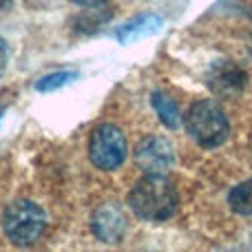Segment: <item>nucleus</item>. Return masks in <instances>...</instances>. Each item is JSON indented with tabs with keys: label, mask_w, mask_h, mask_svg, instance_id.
I'll return each mask as SVG.
<instances>
[{
	"label": "nucleus",
	"mask_w": 252,
	"mask_h": 252,
	"mask_svg": "<svg viewBox=\"0 0 252 252\" xmlns=\"http://www.w3.org/2000/svg\"><path fill=\"white\" fill-rule=\"evenodd\" d=\"M71 2L80 4V7H102L106 0H71Z\"/></svg>",
	"instance_id": "13"
},
{
	"label": "nucleus",
	"mask_w": 252,
	"mask_h": 252,
	"mask_svg": "<svg viewBox=\"0 0 252 252\" xmlns=\"http://www.w3.org/2000/svg\"><path fill=\"white\" fill-rule=\"evenodd\" d=\"M228 204L235 213L239 215H252V179L241 182L239 186H235L228 195Z\"/></svg>",
	"instance_id": "10"
},
{
	"label": "nucleus",
	"mask_w": 252,
	"mask_h": 252,
	"mask_svg": "<svg viewBox=\"0 0 252 252\" xmlns=\"http://www.w3.org/2000/svg\"><path fill=\"white\" fill-rule=\"evenodd\" d=\"M248 73L230 60L213 62L206 71V84L219 97H237L246 89Z\"/></svg>",
	"instance_id": "6"
},
{
	"label": "nucleus",
	"mask_w": 252,
	"mask_h": 252,
	"mask_svg": "<svg viewBox=\"0 0 252 252\" xmlns=\"http://www.w3.org/2000/svg\"><path fill=\"white\" fill-rule=\"evenodd\" d=\"M159 27H161V18L159 16L144 13V16H139L137 20H130V22H126L124 27H120L118 29V40L122 44L135 42V40H139V38H146V35L155 33Z\"/></svg>",
	"instance_id": "8"
},
{
	"label": "nucleus",
	"mask_w": 252,
	"mask_h": 252,
	"mask_svg": "<svg viewBox=\"0 0 252 252\" xmlns=\"http://www.w3.org/2000/svg\"><path fill=\"white\" fill-rule=\"evenodd\" d=\"M93 232L104 244H118L126 232V217L115 204H106L93 213Z\"/></svg>",
	"instance_id": "7"
},
{
	"label": "nucleus",
	"mask_w": 252,
	"mask_h": 252,
	"mask_svg": "<svg viewBox=\"0 0 252 252\" xmlns=\"http://www.w3.org/2000/svg\"><path fill=\"white\" fill-rule=\"evenodd\" d=\"M47 228L44 210L29 199H18L7 206L2 215V230L16 246H31Z\"/></svg>",
	"instance_id": "2"
},
{
	"label": "nucleus",
	"mask_w": 252,
	"mask_h": 252,
	"mask_svg": "<svg viewBox=\"0 0 252 252\" xmlns=\"http://www.w3.org/2000/svg\"><path fill=\"white\" fill-rule=\"evenodd\" d=\"M0 118H2V111H0Z\"/></svg>",
	"instance_id": "15"
},
{
	"label": "nucleus",
	"mask_w": 252,
	"mask_h": 252,
	"mask_svg": "<svg viewBox=\"0 0 252 252\" xmlns=\"http://www.w3.org/2000/svg\"><path fill=\"white\" fill-rule=\"evenodd\" d=\"M7 58H9V51H7V42L0 38V75L4 73V66H7Z\"/></svg>",
	"instance_id": "12"
},
{
	"label": "nucleus",
	"mask_w": 252,
	"mask_h": 252,
	"mask_svg": "<svg viewBox=\"0 0 252 252\" xmlns=\"http://www.w3.org/2000/svg\"><path fill=\"white\" fill-rule=\"evenodd\" d=\"M186 128L199 146L215 148L226 142L230 133V124L223 113V109L215 100H199L192 104L186 120Z\"/></svg>",
	"instance_id": "3"
},
{
	"label": "nucleus",
	"mask_w": 252,
	"mask_h": 252,
	"mask_svg": "<svg viewBox=\"0 0 252 252\" xmlns=\"http://www.w3.org/2000/svg\"><path fill=\"white\" fill-rule=\"evenodd\" d=\"M128 206L146 221H166L177 210L179 197L164 175H146L130 188Z\"/></svg>",
	"instance_id": "1"
},
{
	"label": "nucleus",
	"mask_w": 252,
	"mask_h": 252,
	"mask_svg": "<svg viewBox=\"0 0 252 252\" xmlns=\"http://www.w3.org/2000/svg\"><path fill=\"white\" fill-rule=\"evenodd\" d=\"M73 80H78V71H56V73H49L44 78H40L35 82V89L40 93L47 91H56V89L64 87V84H71Z\"/></svg>",
	"instance_id": "11"
},
{
	"label": "nucleus",
	"mask_w": 252,
	"mask_h": 252,
	"mask_svg": "<svg viewBox=\"0 0 252 252\" xmlns=\"http://www.w3.org/2000/svg\"><path fill=\"white\" fill-rule=\"evenodd\" d=\"M135 161L146 175H166L175 164V148L161 135H148L135 148Z\"/></svg>",
	"instance_id": "5"
},
{
	"label": "nucleus",
	"mask_w": 252,
	"mask_h": 252,
	"mask_svg": "<svg viewBox=\"0 0 252 252\" xmlns=\"http://www.w3.org/2000/svg\"><path fill=\"white\" fill-rule=\"evenodd\" d=\"M151 102L153 106H155L157 115H159L161 124L168 126V128H177L179 124H182V113H179V106L175 104V100H170L166 93L157 91L151 95Z\"/></svg>",
	"instance_id": "9"
},
{
	"label": "nucleus",
	"mask_w": 252,
	"mask_h": 252,
	"mask_svg": "<svg viewBox=\"0 0 252 252\" xmlns=\"http://www.w3.org/2000/svg\"><path fill=\"white\" fill-rule=\"evenodd\" d=\"M11 7V0H0V11H2V9H9Z\"/></svg>",
	"instance_id": "14"
},
{
	"label": "nucleus",
	"mask_w": 252,
	"mask_h": 252,
	"mask_svg": "<svg viewBox=\"0 0 252 252\" xmlns=\"http://www.w3.org/2000/svg\"><path fill=\"white\" fill-rule=\"evenodd\" d=\"M89 155L100 170H115L126 159V137L113 124H102L93 130Z\"/></svg>",
	"instance_id": "4"
}]
</instances>
